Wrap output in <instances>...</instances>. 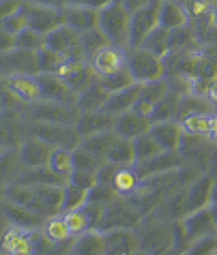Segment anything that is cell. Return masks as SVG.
<instances>
[{
	"label": "cell",
	"instance_id": "obj_14",
	"mask_svg": "<svg viewBox=\"0 0 217 255\" xmlns=\"http://www.w3.org/2000/svg\"><path fill=\"white\" fill-rule=\"evenodd\" d=\"M62 80H65L69 84V88L75 90V93H80V90H84L88 86L90 82L97 80L95 71L93 67H90L88 60H71V58H65L62 60L60 69L56 71Z\"/></svg>",
	"mask_w": 217,
	"mask_h": 255
},
{
	"label": "cell",
	"instance_id": "obj_46",
	"mask_svg": "<svg viewBox=\"0 0 217 255\" xmlns=\"http://www.w3.org/2000/svg\"><path fill=\"white\" fill-rule=\"evenodd\" d=\"M45 45V34H41L32 28L24 26L22 30L15 34V47H22V49H32V52H39L41 47Z\"/></svg>",
	"mask_w": 217,
	"mask_h": 255
},
{
	"label": "cell",
	"instance_id": "obj_45",
	"mask_svg": "<svg viewBox=\"0 0 217 255\" xmlns=\"http://www.w3.org/2000/svg\"><path fill=\"white\" fill-rule=\"evenodd\" d=\"M103 163H106V159L97 157V154L84 150V148H80V146L73 150V169H84V172L97 174V169H99Z\"/></svg>",
	"mask_w": 217,
	"mask_h": 255
},
{
	"label": "cell",
	"instance_id": "obj_8",
	"mask_svg": "<svg viewBox=\"0 0 217 255\" xmlns=\"http://www.w3.org/2000/svg\"><path fill=\"white\" fill-rule=\"evenodd\" d=\"M159 4H162V0H151L149 4L131 11V15H129V47H138L146 34L159 24Z\"/></svg>",
	"mask_w": 217,
	"mask_h": 255
},
{
	"label": "cell",
	"instance_id": "obj_22",
	"mask_svg": "<svg viewBox=\"0 0 217 255\" xmlns=\"http://www.w3.org/2000/svg\"><path fill=\"white\" fill-rule=\"evenodd\" d=\"M75 129L82 137H88V135H95V133H101V131H112L114 129V116L106 114L103 110H97V112H80V118L75 123Z\"/></svg>",
	"mask_w": 217,
	"mask_h": 255
},
{
	"label": "cell",
	"instance_id": "obj_30",
	"mask_svg": "<svg viewBox=\"0 0 217 255\" xmlns=\"http://www.w3.org/2000/svg\"><path fill=\"white\" fill-rule=\"evenodd\" d=\"M108 95L110 93L101 86L99 80H95V82H90L84 90H80V93H78L75 105H78L80 112H97V110L103 108V103H106Z\"/></svg>",
	"mask_w": 217,
	"mask_h": 255
},
{
	"label": "cell",
	"instance_id": "obj_64",
	"mask_svg": "<svg viewBox=\"0 0 217 255\" xmlns=\"http://www.w3.org/2000/svg\"><path fill=\"white\" fill-rule=\"evenodd\" d=\"M213 22L217 24V9H215V17H213Z\"/></svg>",
	"mask_w": 217,
	"mask_h": 255
},
{
	"label": "cell",
	"instance_id": "obj_37",
	"mask_svg": "<svg viewBox=\"0 0 217 255\" xmlns=\"http://www.w3.org/2000/svg\"><path fill=\"white\" fill-rule=\"evenodd\" d=\"M2 247L9 253H32V238L30 234H26L24 228H13L6 232V236L2 240Z\"/></svg>",
	"mask_w": 217,
	"mask_h": 255
},
{
	"label": "cell",
	"instance_id": "obj_41",
	"mask_svg": "<svg viewBox=\"0 0 217 255\" xmlns=\"http://www.w3.org/2000/svg\"><path fill=\"white\" fill-rule=\"evenodd\" d=\"M97 80H99V84L108 90V93H116V90H123V88H127V86H131V84L136 82L134 75L129 73L127 67L118 69V71H114V73H110V75L97 77Z\"/></svg>",
	"mask_w": 217,
	"mask_h": 255
},
{
	"label": "cell",
	"instance_id": "obj_27",
	"mask_svg": "<svg viewBox=\"0 0 217 255\" xmlns=\"http://www.w3.org/2000/svg\"><path fill=\"white\" fill-rule=\"evenodd\" d=\"M0 208L9 215V219L17 225V228H24V230L39 228V225H43V221H45L43 215H39V212H34V210L26 208V206H19V204L6 200V197L2 200V204H0Z\"/></svg>",
	"mask_w": 217,
	"mask_h": 255
},
{
	"label": "cell",
	"instance_id": "obj_33",
	"mask_svg": "<svg viewBox=\"0 0 217 255\" xmlns=\"http://www.w3.org/2000/svg\"><path fill=\"white\" fill-rule=\"evenodd\" d=\"M112 187L116 189L118 195H134L138 187H140V176L134 169V163L131 165H118L114 180H112Z\"/></svg>",
	"mask_w": 217,
	"mask_h": 255
},
{
	"label": "cell",
	"instance_id": "obj_28",
	"mask_svg": "<svg viewBox=\"0 0 217 255\" xmlns=\"http://www.w3.org/2000/svg\"><path fill=\"white\" fill-rule=\"evenodd\" d=\"M149 133L153 137L159 141V146L164 150H179V144H181V125L177 120H162V123H153Z\"/></svg>",
	"mask_w": 217,
	"mask_h": 255
},
{
	"label": "cell",
	"instance_id": "obj_52",
	"mask_svg": "<svg viewBox=\"0 0 217 255\" xmlns=\"http://www.w3.org/2000/svg\"><path fill=\"white\" fill-rule=\"evenodd\" d=\"M69 182H73V185H78V187H82V189H90L97 182V178H95V174L93 172H84V169H73L71 172V176H69Z\"/></svg>",
	"mask_w": 217,
	"mask_h": 255
},
{
	"label": "cell",
	"instance_id": "obj_35",
	"mask_svg": "<svg viewBox=\"0 0 217 255\" xmlns=\"http://www.w3.org/2000/svg\"><path fill=\"white\" fill-rule=\"evenodd\" d=\"M181 125V131L187 135H209V123H211V112H198V114H187L181 120H177Z\"/></svg>",
	"mask_w": 217,
	"mask_h": 255
},
{
	"label": "cell",
	"instance_id": "obj_40",
	"mask_svg": "<svg viewBox=\"0 0 217 255\" xmlns=\"http://www.w3.org/2000/svg\"><path fill=\"white\" fill-rule=\"evenodd\" d=\"M131 144H134V154H136V161H146L151 157H155L164 150L162 146H159V141L151 135L149 131L146 133H140L138 137L131 139Z\"/></svg>",
	"mask_w": 217,
	"mask_h": 255
},
{
	"label": "cell",
	"instance_id": "obj_5",
	"mask_svg": "<svg viewBox=\"0 0 217 255\" xmlns=\"http://www.w3.org/2000/svg\"><path fill=\"white\" fill-rule=\"evenodd\" d=\"M65 6H45V4H37L30 0H22L19 11L26 19V26L37 30L41 34H47L54 28H58L65 24Z\"/></svg>",
	"mask_w": 217,
	"mask_h": 255
},
{
	"label": "cell",
	"instance_id": "obj_21",
	"mask_svg": "<svg viewBox=\"0 0 217 255\" xmlns=\"http://www.w3.org/2000/svg\"><path fill=\"white\" fill-rule=\"evenodd\" d=\"M168 88L170 86H168L166 77H162V80H153V82H142L140 84V97L131 110L138 112V114H142V116H149L153 105L168 93Z\"/></svg>",
	"mask_w": 217,
	"mask_h": 255
},
{
	"label": "cell",
	"instance_id": "obj_9",
	"mask_svg": "<svg viewBox=\"0 0 217 255\" xmlns=\"http://www.w3.org/2000/svg\"><path fill=\"white\" fill-rule=\"evenodd\" d=\"M0 73L4 75H37L39 62L37 52L32 49L13 47L9 52L0 54Z\"/></svg>",
	"mask_w": 217,
	"mask_h": 255
},
{
	"label": "cell",
	"instance_id": "obj_61",
	"mask_svg": "<svg viewBox=\"0 0 217 255\" xmlns=\"http://www.w3.org/2000/svg\"><path fill=\"white\" fill-rule=\"evenodd\" d=\"M30 2L45 4V6H65V4H67V0H30Z\"/></svg>",
	"mask_w": 217,
	"mask_h": 255
},
{
	"label": "cell",
	"instance_id": "obj_56",
	"mask_svg": "<svg viewBox=\"0 0 217 255\" xmlns=\"http://www.w3.org/2000/svg\"><path fill=\"white\" fill-rule=\"evenodd\" d=\"M108 2H112V0H67V4H84V6H95V9H101Z\"/></svg>",
	"mask_w": 217,
	"mask_h": 255
},
{
	"label": "cell",
	"instance_id": "obj_59",
	"mask_svg": "<svg viewBox=\"0 0 217 255\" xmlns=\"http://www.w3.org/2000/svg\"><path fill=\"white\" fill-rule=\"evenodd\" d=\"M9 157H11V154H2V157H0V178H4L6 172L13 169V165L9 163Z\"/></svg>",
	"mask_w": 217,
	"mask_h": 255
},
{
	"label": "cell",
	"instance_id": "obj_24",
	"mask_svg": "<svg viewBox=\"0 0 217 255\" xmlns=\"http://www.w3.org/2000/svg\"><path fill=\"white\" fill-rule=\"evenodd\" d=\"M106 253L121 255V253H138V236L134 230H106Z\"/></svg>",
	"mask_w": 217,
	"mask_h": 255
},
{
	"label": "cell",
	"instance_id": "obj_51",
	"mask_svg": "<svg viewBox=\"0 0 217 255\" xmlns=\"http://www.w3.org/2000/svg\"><path fill=\"white\" fill-rule=\"evenodd\" d=\"M24 26H26V19H24V15H22V11H15L13 15L0 19V28H2V30H6V32H13V34H17Z\"/></svg>",
	"mask_w": 217,
	"mask_h": 255
},
{
	"label": "cell",
	"instance_id": "obj_23",
	"mask_svg": "<svg viewBox=\"0 0 217 255\" xmlns=\"http://www.w3.org/2000/svg\"><path fill=\"white\" fill-rule=\"evenodd\" d=\"M138 97H140V82H134L127 88L116 90V93H110L101 110L106 112V114H110V116H118V114H123V112L134 108Z\"/></svg>",
	"mask_w": 217,
	"mask_h": 255
},
{
	"label": "cell",
	"instance_id": "obj_38",
	"mask_svg": "<svg viewBox=\"0 0 217 255\" xmlns=\"http://www.w3.org/2000/svg\"><path fill=\"white\" fill-rule=\"evenodd\" d=\"M106 161L116 163V165H131L136 161L134 154V144L127 137H116V141L112 144V148L106 154Z\"/></svg>",
	"mask_w": 217,
	"mask_h": 255
},
{
	"label": "cell",
	"instance_id": "obj_63",
	"mask_svg": "<svg viewBox=\"0 0 217 255\" xmlns=\"http://www.w3.org/2000/svg\"><path fill=\"white\" fill-rule=\"evenodd\" d=\"M211 212H213V217H215V221H217V204H211Z\"/></svg>",
	"mask_w": 217,
	"mask_h": 255
},
{
	"label": "cell",
	"instance_id": "obj_12",
	"mask_svg": "<svg viewBox=\"0 0 217 255\" xmlns=\"http://www.w3.org/2000/svg\"><path fill=\"white\" fill-rule=\"evenodd\" d=\"M185 165V159L181 157L179 150H162L155 157L146 159V161H134V169L138 172L140 180L149 178V176L155 174H164V172H172V169H179Z\"/></svg>",
	"mask_w": 217,
	"mask_h": 255
},
{
	"label": "cell",
	"instance_id": "obj_26",
	"mask_svg": "<svg viewBox=\"0 0 217 255\" xmlns=\"http://www.w3.org/2000/svg\"><path fill=\"white\" fill-rule=\"evenodd\" d=\"M69 253H73V255H103L106 253V238H103V232L86 230L84 234L73 236Z\"/></svg>",
	"mask_w": 217,
	"mask_h": 255
},
{
	"label": "cell",
	"instance_id": "obj_19",
	"mask_svg": "<svg viewBox=\"0 0 217 255\" xmlns=\"http://www.w3.org/2000/svg\"><path fill=\"white\" fill-rule=\"evenodd\" d=\"M4 90H6V95L15 97L17 101H24V103H34L41 99L39 84L34 75H6Z\"/></svg>",
	"mask_w": 217,
	"mask_h": 255
},
{
	"label": "cell",
	"instance_id": "obj_44",
	"mask_svg": "<svg viewBox=\"0 0 217 255\" xmlns=\"http://www.w3.org/2000/svg\"><path fill=\"white\" fill-rule=\"evenodd\" d=\"M108 43H110V41L106 39V34H103L99 28L80 32V47H82V52L86 54V58H90L97 49H101L103 45H108Z\"/></svg>",
	"mask_w": 217,
	"mask_h": 255
},
{
	"label": "cell",
	"instance_id": "obj_11",
	"mask_svg": "<svg viewBox=\"0 0 217 255\" xmlns=\"http://www.w3.org/2000/svg\"><path fill=\"white\" fill-rule=\"evenodd\" d=\"M215 174H200L183 189V212H194L211 204V189Z\"/></svg>",
	"mask_w": 217,
	"mask_h": 255
},
{
	"label": "cell",
	"instance_id": "obj_55",
	"mask_svg": "<svg viewBox=\"0 0 217 255\" xmlns=\"http://www.w3.org/2000/svg\"><path fill=\"white\" fill-rule=\"evenodd\" d=\"M205 97H207V101L211 103V108H215L213 112H217V75L213 77L211 82H209V86H207V93H205Z\"/></svg>",
	"mask_w": 217,
	"mask_h": 255
},
{
	"label": "cell",
	"instance_id": "obj_6",
	"mask_svg": "<svg viewBox=\"0 0 217 255\" xmlns=\"http://www.w3.org/2000/svg\"><path fill=\"white\" fill-rule=\"evenodd\" d=\"M32 135L41 137L54 148H67L75 150L82 141V135L75 129V125H60V123H43L37 120L32 127Z\"/></svg>",
	"mask_w": 217,
	"mask_h": 255
},
{
	"label": "cell",
	"instance_id": "obj_54",
	"mask_svg": "<svg viewBox=\"0 0 217 255\" xmlns=\"http://www.w3.org/2000/svg\"><path fill=\"white\" fill-rule=\"evenodd\" d=\"M15 47V34L13 32H6L0 28V54L2 52H9V49Z\"/></svg>",
	"mask_w": 217,
	"mask_h": 255
},
{
	"label": "cell",
	"instance_id": "obj_25",
	"mask_svg": "<svg viewBox=\"0 0 217 255\" xmlns=\"http://www.w3.org/2000/svg\"><path fill=\"white\" fill-rule=\"evenodd\" d=\"M41 232H43L45 236L56 245V249H62V251L69 253L71 243H73V236H71V232H69V228H67V221H65V217H62V212L47 217L43 221V230Z\"/></svg>",
	"mask_w": 217,
	"mask_h": 255
},
{
	"label": "cell",
	"instance_id": "obj_16",
	"mask_svg": "<svg viewBox=\"0 0 217 255\" xmlns=\"http://www.w3.org/2000/svg\"><path fill=\"white\" fill-rule=\"evenodd\" d=\"M88 62H90V67H93L97 77L110 75V73H114V71L125 67V49L108 43L101 49H97V52L88 58Z\"/></svg>",
	"mask_w": 217,
	"mask_h": 255
},
{
	"label": "cell",
	"instance_id": "obj_49",
	"mask_svg": "<svg viewBox=\"0 0 217 255\" xmlns=\"http://www.w3.org/2000/svg\"><path fill=\"white\" fill-rule=\"evenodd\" d=\"M185 253H190V255H213V253H217V234H209V236L194 240V243L185 249Z\"/></svg>",
	"mask_w": 217,
	"mask_h": 255
},
{
	"label": "cell",
	"instance_id": "obj_29",
	"mask_svg": "<svg viewBox=\"0 0 217 255\" xmlns=\"http://www.w3.org/2000/svg\"><path fill=\"white\" fill-rule=\"evenodd\" d=\"M179 4L185 9L190 26L213 22L217 9V0H179Z\"/></svg>",
	"mask_w": 217,
	"mask_h": 255
},
{
	"label": "cell",
	"instance_id": "obj_43",
	"mask_svg": "<svg viewBox=\"0 0 217 255\" xmlns=\"http://www.w3.org/2000/svg\"><path fill=\"white\" fill-rule=\"evenodd\" d=\"M192 43H196V39H194V28L190 24L168 30V47H170V52H174V49H185Z\"/></svg>",
	"mask_w": 217,
	"mask_h": 255
},
{
	"label": "cell",
	"instance_id": "obj_47",
	"mask_svg": "<svg viewBox=\"0 0 217 255\" xmlns=\"http://www.w3.org/2000/svg\"><path fill=\"white\" fill-rule=\"evenodd\" d=\"M116 197H118V193H116V189L112 187V185L95 182V185L88 189L86 202H95V204H101V206H106V204H110L112 200H116Z\"/></svg>",
	"mask_w": 217,
	"mask_h": 255
},
{
	"label": "cell",
	"instance_id": "obj_48",
	"mask_svg": "<svg viewBox=\"0 0 217 255\" xmlns=\"http://www.w3.org/2000/svg\"><path fill=\"white\" fill-rule=\"evenodd\" d=\"M62 56L52 52V49L47 47H41L37 52V62H39V71H45V73H56V71L60 69L62 65Z\"/></svg>",
	"mask_w": 217,
	"mask_h": 255
},
{
	"label": "cell",
	"instance_id": "obj_42",
	"mask_svg": "<svg viewBox=\"0 0 217 255\" xmlns=\"http://www.w3.org/2000/svg\"><path fill=\"white\" fill-rule=\"evenodd\" d=\"M86 197H88L86 189L73 185V182H67V185L62 187V206H60V212H69L73 208H80L82 204L86 202Z\"/></svg>",
	"mask_w": 217,
	"mask_h": 255
},
{
	"label": "cell",
	"instance_id": "obj_57",
	"mask_svg": "<svg viewBox=\"0 0 217 255\" xmlns=\"http://www.w3.org/2000/svg\"><path fill=\"white\" fill-rule=\"evenodd\" d=\"M209 141L217 146V112H211V123H209Z\"/></svg>",
	"mask_w": 217,
	"mask_h": 255
},
{
	"label": "cell",
	"instance_id": "obj_32",
	"mask_svg": "<svg viewBox=\"0 0 217 255\" xmlns=\"http://www.w3.org/2000/svg\"><path fill=\"white\" fill-rule=\"evenodd\" d=\"M185 24H187V13L179 4V0H162V4H159V26L172 30V28Z\"/></svg>",
	"mask_w": 217,
	"mask_h": 255
},
{
	"label": "cell",
	"instance_id": "obj_10",
	"mask_svg": "<svg viewBox=\"0 0 217 255\" xmlns=\"http://www.w3.org/2000/svg\"><path fill=\"white\" fill-rule=\"evenodd\" d=\"M37 84H39V101H58V103H75L78 93L69 88V84L62 80L58 73H45L39 71L37 75Z\"/></svg>",
	"mask_w": 217,
	"mask_h": 255
},
{
	"label": "cell",
	"instance_id": "obj_58",
	"mask_svg": "<svg viewBox=\"0 0 217 255\" xmlns=\"http://www.w3.org/2000/svg\"><path fill=\"white\" fill-rule=\"evenodd\" d=\"M200 52L205 54L207 58L217 67V43H215V45H200Z\"/></svg>",
	"mask_w": 217,
	"mask_h": 255
},
{
	"label": "cell",
	"instance_id": "obj_34",
	"mask_svg": "<svg viewBox=\"0 0 217 255\" xmlns=\"http://www.w3.org/2000/svg\"><path fill=\"white\" fill-rule=\"evenodd\" d=\"M116 137L118 135L114 133V129H112V131H101V133H95V135L82 137L80 148L97 154V157H101V159H106V154H108V150L112 148V144L116 141Z\"/></svg>",
	"mask_w": 217,
	"mask_h": 255
},
{
	"label": "cell",
	"instance_id": "obj_3",
	"mask_svg": "<svg viewBox=\"0 0 217 255\" xmlns=\"http://www.w3.org/2000/svg\"><path fill=\"white\" fill-rule=\"evenodd\" d=\"M144 219L142 210H140L134 200L129 195H118L116 200H112L110 204L103 206L101 219L97 230L106 232V230H134L136 225Z\"/></svg>",
	"mask_w": 217,
	"mask_h": 255
},
{
	"label": "cell",
	"instance_id": "obj_1",
	"mask_svg": "<svg viewBox=\"0 0 217 255\" xmlns=\"http://www.w3.org/2000/svg\"><path fill=\"white\" fill-rule=\"evenodd\" d=\"M138 251L142 253H172L174 247V221L159 219L151 215V219H142L136 228Z\"/></svg>",
	"mask_w": 217,
	"mask_h": 255
},
{
	"label": "cell",
	"instance_id": "obj_20",
	"mask_svg": "<svg viewBox=\"0 0 217 255\" xmlns=\"http://www.w3.org/2000/svg\"><path fill=\"white\" fill-rule=\"evenodd\" d=\"M149 129H151L149 116H142L134 110H127V112H123V114L114 116V133L118 137L134 139L140 133H146Z\"/></svg>",
	"mask_w": 217,
	"mask_h": 255
},
{
	"label": "cell",
	"instance_id": "obj_18",
	"mask_svg": "<svg viewBox=\"0 0 217 255\" xmlns=\"http://www.w3.org/2000/svg\"><path fill=\"white\" fill-rule=\"evenodd\" d=\"M65 24L71 26L75 32H86L97 28L99 22V9L84 4H65Z\"/></svg>",
	"mask_w": 217,
	"mask_h": 255
},
{
	"label": "cell",
	"instance_id": "obj_31",
	"mask_svg": "<svg viewBox=\"0 0 217 255\" xmlns=\"http://www.w3.org/2000/svg\"><path fill=\"white\" fill-rule=\"evenodd\" d=\"M179 103H181V93H177V90H172V88H168V93L162 99H159L155 105H153V110H151V114H149L151 125L153 123H162V120H177Z\"/></svg>",
	"mask_w": 217,
	"mask_h": 255
},
{
	"label": "cell",
	"instance_id": "obj_50",
	"mask_svg": "<svg viewBox=\"0 0 217 255\" xmlns=\"http://www.w3.org/2000/svg\"><path fill=\"white\" fill-rule=\"evenodd\" d=\"M192 28H194V39L198 45H215L217 43V24L215 22L198 24Z\"/></svg>",
	"mask_w": 217,
	"mask_h": 255
},
{
	"label": "cell",
	"instance_id": "obj_36",
	"mask_svg": "<svg viewBox=\"0 0 217 255\" xmlns=\"http://www.w3.org/2000/svg\"><path fill=\"white\" fill-rule=\"evenodd\" d=\"M47 167H50L54 174H58L60 178L69 180V176H71V172H73V150H67V148H54L50 159H47Z\"/></svg>",
	"mask_w": 217,
	"mask_h": 255
},
{
	"label": "cell",
	"instance_id": "obj_4",
	"mask_svg": "<svg viewBox=\"0 0 217 255\" xmlns=\"http://www.w3.org/2000/svg\"><path fill=\"white\" fill-rule=\"evenodd\" d=\"M125 67L129 69V73L134 75V80L140 84L162 80L164 73H166L164 58H159V56L149 52V49H144L142 45L125 49Z\"/></svg>",
	"mask_w": 217,
	"mask_h": 255
},
{
	"label": "cell",
	"instance_id": "obj_2",
	"mask_svg": "<svg viewBox=\"0 0 217 255\" xmlns=\"http://www.w3.org/2000/svg\"><path fill=\"white\" fill-rule=\"evenodd\" d=\"M129 15L131 11L121 0H112L99 9V22L97 28L106 34L112 45L127 49L129 47Z\"/></svg>",
	"mask_w": 217,
	"mask_h": 255
},
{
	"label": "cell",
	"instance_id": "obj_13",
	"mask_svg": "<svg viewBox=\"0 0 217 255\" xmlns=\"http://www.w3.org/2000/svg\"><path fill=\"white\" fill-rule=\"evenodd\" d=\"M4 197L19 204V206H26V208H30L34 212H39V215H43V217L54 215L52 208L43 202V197H41L39 189L34 185H15V182H13V185H9L4 189Z\"/></svg>",
	"mask_w": 217,
	"mask_h": 255
},
{
	"label": "cell",
	"instance_id": "obj_17",
	"mask_svg": "<svg viewBox=\"0 0 217 255\" xmlns=\"http://www.w3.org/2000/svg\"><path fill=\"white\" fill-rule=\"evenodd\" d=\"M52 150H54V146H50L47 141H43L37 135H32L19 144L17 159L24 167H41V165H47V159H50Z\"/></svg>",
	"mask_w": 217,
	"mask_h": 255
},
{
	"label": "cell",
	"instance_id": "obj_62",
	"mask_svg": "<svg viewBox=\"0 0 217 255\" xmlns=\"http://www.w3.org/2000/svg\"><path fill=\"white\" fill-rule=\"evenodd\" d=\"M211 204H217V178H215L213 189H211Z\"/></svg>",
	"mask_w": 217,
	"mask_h": 255
},
{
	"label": "cell",
	"instance_id": "obj_60",
	"mask_svg": "<svg viewBox=\"0 0 217 255\" xmlns=\"http://www.w3.org/2000/svg\"><path fill=\"white\" fill-rule=\"evenodd\" d=\"M121 2L127 6L129 11H136V9H140V6H144V4H149L151 0H121Z\"/></svg>",
	"mask_w": 217,
	"mask_h": 255
},
{
	"label": "cell",
	"instance_id": "obj_7",
	"mask_svg": "<svg viewBox=\"0 0 217 255\" xmlns=\"http://www.w3.org/2000/svg\"><path fill=\"white\" fill-rule=\"evenodd\" d=\"M47 49L60 54L62 58H71V60H88L86 54L80 47V32H75L71 26L62 24L58 28H54L45 34V45Z\"/></svg>",
	"mask_w": 217,
	"mask_h": 255
},
{
	"label": "cell",
	"instance_id": "obj_39",
	"mask_svg": "<svg viewBox=\"0 0 217 255\" xmlns=\"http://www.w3.org/2000/svg\"><path fill=\"white\" fill-rule=\"evenodd\" d=\"M140 45H142L144 49H149V52H153L155 56H159V58H164V56L170 52V47H168V28L157 24L142 39V43H140Z\"/></svg>",
	"mask_w": 217,
	"mask_h": 255
},
{
	"label": "cell",
	"instance_id": "obj_15",
	"mask_svg": "<svg viewBox=\"0 0 217 255\" xmlns=\"http://www.w3.org/2000/svg\"><path fill=\"white\" fill-rule=\"evenodd\" d=\"M34 118L43 123H60L75 125L80 118V110L75 103H58V101H41L34 108Z\"/></svg>",
	"mask_w": 217,
	"mask_h": 255
},
{
	"label": "cell",
	"instance_id": "obj_53",
	"mask_svg": "<svg viewBox=\"0 0 217 255\" xmlns=\"http://www.w3.org/2000/svg\"><path fill=\"white\" fill-rule=\"evenodd\" d=\"M22 0H0V19L13 15L15 11H19Z\"/></svg>",
	"mask_w": 217,
	"mask_h": 255
}]
</instances>
